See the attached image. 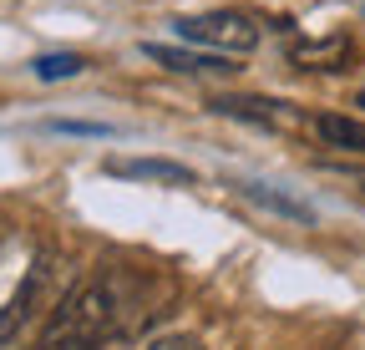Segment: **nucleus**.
Returning a JSON list of instances; mask_svg holds the SVG:
<instances>
[{"instance_id":"1","label":"nucleus","mask_w":365,"mask_h":350,"mask_svg":"<svg viewBox=\"0 0 365 350\" xmlns=\"http://www.w3.org/2000/svg\"><path fill=\"white\" fill-rule=\"evenodd\" d=\"M127 304H132V274L112 269L97 279H81L51 310L41 330V350H102L127 325Z\"/></svg>"},{"instance_id":"2","label":"nucleus","mask_w":365,"mask_h":350,"mask_svg":"<svg viewBox=\"0 0 365 350\" xmlns=\"http://www.w3.org/2000/svg\"><path fill=\"white\" fill-rule=\"evenodd\" d=\"M178 36L188 46H203L213 56H249L259 46V26L244 11H208V16H178Z\"/></svg>"},{"instance_id":"3","label":"nucleus","mask_w":365,"mask_h":350,"mask_svg":"<svg viewBox=\"0 0 365 350\" xmlns=\"http://www.w3.org/2000/svg\"><path fill=\"white\" fill-rule=\"evenodd\" d=\"M213 112H228V117H244V122H259V127H304V117L289 107V102H269V97H223L213 102Z\"/></svg>"},{"instance_id":"4","label":"nucleus","mask_w":365,"mask_h":350,"mask_svg":"<svg viewBox=\"0 0 365 350\" xmlns=\"http://www.w3.org/2000/svg\"><path fill=\"white\" fill-rule=\"evenodd\" d=\"M46 274H51V264H46V259H36L31 264V274L21 279V289H16V299L6 304V310H0V345L6 340H16V330L36 315V304H41V289H46Z\"/></svg>"},{"instance_id":"5","label":"nucleus","mask_w":365,"mask_h":350,"mask_svg":"<svg viewBox=\"0 0 365 350\" xmlns=\"http://www.w3.org/2000/svg\"><path fill=\"white\" fill-rule=\"evenodd\" d=\"M309 127H314V138L325 143V148H340V153H360L365 158V122L360 117L319 112V117H309Z\"/></svg>"},{"instance_id":"6","label":"nucleus","mask_w":365,"mask_h":350,"mask_svg":"<svg viewBox=\"0 0 365 350\" xmlns=\"http://www.w3.org/2000/svg\"><path fill=\"white\" fill-rule=\"evenodd\" d=\"M289 56H294V66H304V71H345V61H350V41H345V36L299 41Z\"/></svg>"},{"instance_id":"7","label":"nucleus","mask_w":365,"mask_h":350,"mask_svg":"<svg viewBox=\"0 0 365 350\" xmlns=\"http://www.w3.org/2000/svg\"><path fill=\"white\" fill-rule=\"evenodd\" d=\"M143 56H153L158 66L168 71H234L228 56H213V51H182V46H163V41H148Z\"/></svg>"},{"instance_id":"8","label":"nucleus","mask_w":365,"mask_h":350,"mask_svg":"<svg viewBox=\"0 0 365 350\" xmlns=\"http://www.w3.org/2000/svg\"><path fill=\"white\" fill-rule=\"evenodd\" d=\"M117 178H158V183H193V168L182 163H163V158H143V163H112Z\"/></svg>"},{"instance_id":"9","label":"nucleus","mask_w":365,"mask_h":350,"mask_svg":"<svg viewBox=\"0 0 365 350\" xmlns=\"http://www.w3.org/2000/svg\"><path fill=\"white\" fill-rule=\"evenodd\" d=\"M81 66H86V61H81L76 51H51V56H36L31 71H36L41 81H66V76H76Z\"/></svg>"},{"instance_id":"10","label":"nucleus","mask_w":365,"mask_h":350,"mask_svg":"<svg viewBox=\"0 0 365 350\" xmlns=\"http://www.w3.org/2000/svg\"><path fill=\"white\" fill-rule=\"evenodd\" d=\"M244 198H254V203H264V208H274V213H284V218H299V224H309V218H314L304 203L279 198V193H269V188H259V183H244Z\"/></svg>"},{"instance_id":"11","label":"nucleus","mask_w":365,"mask_h":350,"mask_svg":"<svg viewBox=\"0 0 365 350\" xmlns=\"http://www.w3.org/2000/svg\"><path fill=\"white\" fill-rule=\"evenodd\" d=\"M51 133H71V138H112L107 122H51Z\"/></svg>"},{"instance_id":"12","label":"nucleus","mask_w":365,"mask_h":350,"mask_svg":"<svg viewBox=\"0 0 365 350\" xmlns=\"http://www.w3.org/2000/svg\"><path fill=\"white\" fill-rule=\"evenodd\" d=\"M143 350H198V340H193V335H163V340H153V345H143Z\"/></svg>"},{"instance_id":"13","label":"nucleus","mask_w":365,"mask_h":350,"mask_svg":"<svg viewBox=\"0 0 365 350\" xmlns=\"http://www.w3.org/2000/svg\"><path fill=\"white\" fill-rule=\"evenodd\" d=\"M360 107H365V97H360Z\"/></svg>"}]
</instances>
